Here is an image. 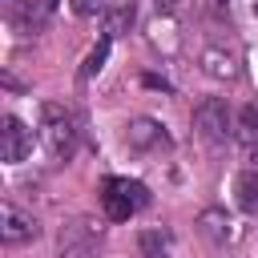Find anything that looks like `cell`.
Instances as JSON below:
<instances>
[{
  "mask_svg": "<svg viewBox=\"0 0 258 258\" xmlns=\"http://www.w3.org/2000/svg\"><path fill=\"white\" fill-rule=\"evenodd\" d=\"M234 198H238V210L258 218V173H242L234 181Z\"/></svg>",
  "mask_w": 258,
  "mask_h": 258,
  "instance_id": "9",
  "label": "cell"
},
{
  "mask_svg": "<svg viewBox=\"0 0 258 258\" xmlns=\"http://www.w3.org/2000/svg\"><path fill=\"white\" fill-rule=\"evenodd\" d=\"M121 185H125V194L137 202V210H145V206H149V189H145L141 181H129V177H121Z\"/></svg>",
  "mask_w": 258,
  "mask_h": 258,
  "instance_id": "15",
  "label": "cell"
},
{
  "mask_svg": "<svg viewBox=\"0 0 258 258\" xmlns=\"http://www.w3.org/2000/svg\"><path fill=\"white\" fill-rule=\"evenodd\" d=\"M40 141H44V149L56 161H69L77 153V121H73V113L64 105H52L48 101L40 109Z\"/></svg>",
  "mask_w": 258,
  "mask_h": 258,
  "instance_id": "1",
  "label": "cell"
},
{
  "mask_svg": "<svg viewBox=\"0 0 258 258\" xmlns=\"http://www.w3.org/2000/svg\"><path fill=\"white\" fill-rule=\"evenodd\" d=\"M133 16H137V4H133V0H109V8L101 12V28H105V36H121V32H129Z\"/></svg>",
  "mask_w": 258,
  "mask_h": 258,
  "instance_id": "7",
  "label": "cell"
},
{
  "mask_svg": "<svg viewBox=\"0 0 258 258\" xmlns=\"http://www.w3.org/2000/svg\"><path fill=\"white\" fill-rule=\"evenodd\" d=\"M206 73H214V77H234V60L222 56V52H206Z\"/></svg>",
  "mask_w": 258,
  "mask_h": 258,
  "instance_id": "13",
  "label": "cell"
},
{
  "mask_svg": "<svg viewBox=\"0 0 258 258\" xmlns=\"http://www.w3.org/2000/svg\"><path fill=\"white\" fill-rule=\"evenodd\" d=\"M254 161H258V141H254Z\"/></svg>",
  "mask_w": 258,
  "mask_h": 258,
  "instance_id": "17",
  "label": "cell"
},
{
  "mask_svg": "<svg viewBox=\"0 0 258 258\" xmlns=\"http://www.w3.org/2000/svg\"><path fill=\"white\" fill-rule=\"evenodd\" d=\"M141 254H145V258H169V234L145 230V234H141Z\"/></svg>",
  "mask_w": 258,
  "mask_h": 258,
  "instance_id": "10",
  "label": "cell"
},
{
  "mask_svg": "<svg viewBox=\"0 0 258 258\" xmlns=\"http://www.w3.org/2000/svg\"><path fill=\"white\" fill-rule=\"evenodd\" d=\"M242 133H246L250 141H258V101H250V105L242 109Z\"/></svg>",
  "mask_w": 258,
  "mask_h": 258,
  "instance_id": "14",
  "label": "cell"
},
{
  "mask_svg": "<svg viewBox=\"0 0 258 258\" xmlns=\"http://www.w3.org/2000/svg\"><path fill=\"white\" fill-rule=\"evenodd\" d=\"M254 12H258V0H254Z\"/></svg>",
  "mask_w": 258,
  "mask_h": 258,
  "instance_id": "18",
  "label": "cell"
},
{
  "mask_svg": "<svg viewBox=\"0 0 258 258\" xmlns=\"http://www.w3.org/2000/svg\"><path fill=\"white\" fill-rule=\"evenodd\" d=\"M109 40H113V36H101V40L93 44V52L85 56V64H81V77H85V81L101 73V64H105V56H109Z\"/></svg>",
  "mask_w": 258,
  "mask_h": 258,
  "instance_id": "11",
  "label": "cell"
},
{
  "mask_svg": "<svg viewBox=\"0 0 258 258\" xmlns=\"http://www.w3.org/2000/svg\"><path fill=\"white\" fill-rule=\"evenodd\" d=\"M32 153V129L20 121V117H4L0 121V157L8 161V165H16V161H24Z\"/></svg>",
  "mask_w": 258,
  "mask_h": 258,
  "instance_id": "3",
  "label": "cell"
},
{
  "mask_svg": "<svg viewBox=\"0 0 258 258\" xmlns=\"http://www.w3.org/2000/svg\"><path fill=\"white\" fill-rule=\"evenodd\" d=\"M202 230H206L210 242H226V238H230V222H226L218 210H206V214H202Z\"/></svg>",
  "mask_w": 258,
  "mask_h": 258,
  "instance_id": "12",
  "label": "cell"
},
{
  "mask_svg": "<svg viewBox=\"0 0 258 258\" xmlns=\"http://www.w3.org/2000/svg\"><path fill=\"white\" fill-rule=\"evenodd\" d=\"M101 206H105V218L109 222H129L137 214V202L125 194L121 177H105V194H101Z\"/></svg>",
  "mask_w": 258,
  "mask_h": 258,
  "instance_id": "5",
  "label": "cell"
},
{
  "mask_svg": "<svg viewBox=\"0 0 258 258\" xmlns=\"http://www.w3.org/2000/svg\"><path fill=\"white\" fill-rule=\"evenodd\" d=\"M194 129L202 133L206 145H226V141H230V109H226V101H222V97L198 101V109H194Z\"/></svg>",
  "mask_w": 258,
  "mask_h": 258,
  "instance_id": "2",
  "label": "cell"
},
{
  "mask_svg": "<svg viewBox=\"0 0 258 258\" xmlns=\"http://www.w3.org/2000/svg\"><path fill=\"white\" fill-rule=\"evenodd\" d=\"M93 242H97V234L89 222H69L60 230V258H89Z\"/></svg>",
  "mask_w": 258,
  "mask_h": 258,
  "instance_id": "6",
  "label": "cell"
},
{
  "mask_svg": "<svg viewBox=\"0 0 258 258\" xmlns=\"http://www.w3.org/2000/svg\"><path fill=\"white\" fill-rule=\"evenodd\" d=\"M218 4H226V0H218Z\"/></svg>",
  "mask_w": 258,
  "mask_h": 258,
  "instance_id": "19",
  "label": "cell"
},
{
  "mask_svg": "<svg viewBox=\"0 0 258 258\" xmlns=\"http://www.w3.org/2000/svg\"><path fill=\"white\" fill-rule=\"evenodd\" d=\"M40 234V226H36V218L32 214H24V210H16L12 202H4L0 206V238L8 242V246H20V242H32Z\"/></svg>",
  "mask_w": 258,
  "mask_h": 258,
  "instance_id": "4",
  "label": "cell"
},
{
  "mask_svg": "<svg viewBox=\"0 0 258 258\" xmlns=\"http://www.w3.org/2000/svg\"><path fill=\"white\" fill-rule=\"evenodd\" d=\"M125 137H129V145H133V149H153V145H165V141H169V137H165V129H161L157 121H149V117L133 121Z\"/></svg>",
  "mask_w": 258,
  "mask_h": 258,
  "instance_id": "8",
  "label": "cell"
},
{
  "mask_svg": "<svg viewBox=\"0 0 258 258\" xmlns=\"http://www.w3.org/2000/svg\"><path fill=\"white\" fill-rule=\"evenodd\" d=\"M109 8V0H73V12L77 16H101Z\"/></svg>",
  "mask_w": 258,
  "mask_h": 258,
  "instance_id": "16",
  "label": "cell"
}]
</instances>
